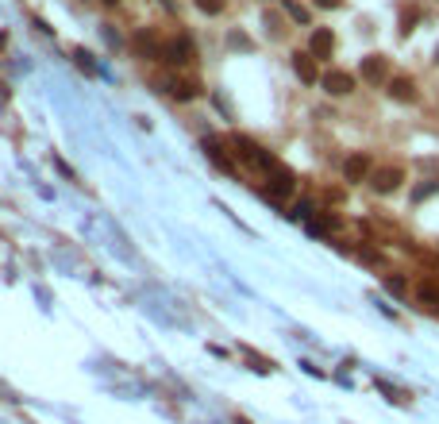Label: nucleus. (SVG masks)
<instances>
[{"label":"nucleus","instance_id":"f257e3e1","mask_svg":"<svg viewBox=\"0 0 439 424\" xmlns=\"http://www.w3.org/2000/svg\"><path fill=\"white\" fill-rule=\"evenodd\" d=\"M232 147H235V158H243V162H251V166L266 170V174H270L273 166H282L278 158H273V155H266V150L258 147L254 139H247V135H235V139H232Z\"/></svg>","mask_w":439,"mask_h":424},{"label":"nucleus","instance_id":"f03ea898","mask_svg":"<svg viewBox=\"0 0 439 424\" xmlns=\"http://www.w3.org/2000/svg\"><path fill=\"white\" fill-rule=\"evenodd\" d=\"M401 181H405V170L401 166H381V170H374L370 174V189L374 193H393V189H401Z\"/></svg>","mask_w":439,"mask_h":424},{"label":"nucleus","instance_id":"7ed1b4c3","mask_svg":"<svg viewBox=\"0 0 439 424\" xmlns=\"http://www.w3.org/2000/svg\"><path fill=\"white\" fill-rule=\"evenodd\" d=\"M293 186H297V178H293V170H285V166H273V170H270V186H266V193H270L273 201H285V197H293Z\"/></svg>","mask_w":439,"mask_h":424},{"label":"nucleus","instance_id":"20e7f679","mask_svg":"<svg viewBox=\"0 0 439 424\" xmlns=\"http://www.w3.org/2000/svg\"><path fill=\"white\" fill-rule=\"evenodd\" d=\"M162 89H166L174 100H196L201 97V81H193V78H162Z\"/></svg>","mask_w":439,"mask_h":424},{"label":"nucleus","instance_id":"39448f33","mask_svg":"<svg viewBox=\"0 0 439 424\" xmlns=\"http://www.w3.org/2000/svg\"><path fill=\"white\" fill-rule=\"evenodd\" d=\"M196 58V50H193V43L181 35V39H174V43H166V50H162V62H170V66H189V62Z\"/></svg>","mask_w":439,"mask_h":424},{"label":"nucleus","instance_id":"423d86ee","mask_svg":"<svg viewBox=\"0 0 439 424\" xmlns=\"http://www.w3.org/2000/svg\"><path fill=\"white\" fill-rule=\"evenodd\" d=\"M320 85H324L328 97H347V93L354 89V78L351 74H343V69H328V74L320 78Z\"/></svg>","mask_w":439,"mask_h":424},{"label":"nucleus","instance_id":"0eeeda50","mask_svg":"<svg viewBox=\"0 0 439 424\" xmlns=\"http://www.w3.org/2000/svg\"><path fill=\"white\" fill-rule=\"evenodd\" d=\"M370 174H374V162H370V155H362V150L343 162V178L347 181H370Z\"/></svg>","mask_w":439,"mask_h":424},{"label":"nucleus","instance_id":"6e6552de","mask_svg":"<svg viewBox=\"0 0 439 424\" xmlns=\"http://www.w3.org/2000/svg\"><path fill=\"white\" fill-rule=\"evenodd\" d=\"M293 74L304 81V85H316L320 81V69H316V58L308 54V50H297L293 54Z\"/></svg>","mask_w":439,"mask_h":424},{"label":"nucleus","instance_id":"1a4fd4ad","mask_svg":"<svg viewBox=\"0 0 439 424\" xmlns=\"http://www.w3.org/2000/svg\"><path fill=\"white\" fill-rule=\"evenodd\" d=\"M385 78H390V62L381 58V54H366V58H362V81L381 85Z\"/></svg>","mask_w":439,"mask_h":424},{"label":"nucleus","instance_id":"9d476101","mask_svg":"<svg viewBox=\"0 0 439 424\" xmlns=\"http://www.w3.org/2000/svg\"><path fill=\"white\" fill-rule=\"evenodd\" d=\"M332 50H335V35L328 27H316L313 39H308V54L320 62V58H332Z\"/></svg>","mask_w":439,"mask_h":424},{"label":"nucleus","instance_id":"9b49d317","mask_svg":"<svg viewBox=\"0 0 439 424\" xmlns=\"http://www.w3.org/2000/svg\"><path fill=\"white\" fill-rule=\"evenodd\" d=\"M390 97L401 100V104H412V100H416V85H412L409 78H393L390 81Z\"/></svg>","mask_w":439,"mask_h":424},{"label":"nucleus","instance_id":"f8f14e48","mask_svg":"<svg viewBox=\"0 0 439 424\" xmlns=\"http://www.w3.org/2000/svg\"><path fill=\"white\" fill-rule=\"evenodd\" d=\"M205 155L212 158L216 166L224 170V174H235V162H232V158H227V150L220 147V143H216V139H205Z\"/></svg>","mask_w":439,"mask_h":424},{"label":"nucleus","instance_id":"ddd939ff","mask_svg":"<svg viewBox=\"0 0 439 424\" xmlns=\"http://www.w3.org/2000/svg\"><path fill=\"white\" fill-rule=\"evenodd\" d=\"M416 301L420 305H428V309H439V282L436 278H424L416 286Z\"/></svg>","mask_w":439,"mask_h":424},{"label":"nucleus","instance_id":"4468645a","mask_svg":"<svg viewBox=\"0 0 439 424\" xmlns=\"http://www.w3.org/2000/svg\"><path fill=\"white\" fill-rule=\"evenodd\" d=\"M416 23H420V8H405V12H401V39H409L412 31H416Z\"/></svg>","mask_w":439,"mask_h":424},{"label":"nucleus","instance_id":"2eb2a0df","mask_svg":"<svg viewBox=\"0 0 439 424\" xmlns=\"http://www.w3.org/2000/svg\"><path fill=\"white\" fill-rule=\"evenodd\" d=\"M193 4L205 12V16H220V12L227 8V0H193Z\"/></svg>","mask_w":439,"mask_h":424},{"label":"nucleus","instance_id":"dca6fc26","mask_svg":"<svg viewBox=\"0 0 439 424\" xmlns=\"http://www.w3.org/2000/svg\"><path fill=\"white\" fill-rule=\"evenodd\" d=\"M431 193H439V181H424V186L412 189V201H428Z\"/></svg>","mask_w":439,"mask_h":424},{"label":"nucleus","instance_id":"f3484780","mask_svg":"<svg viewBox=\"0 0 439 424\" xmlns=\"http://www.w3.org/2000/svg\"><path fill=\"white\" fill-rule=\"evenodd\" d=\"M285 12H289V16H293L297 23H308V8H301L297 0H285Z\"/></svg>","mask_w":439,"mask_h":424},{"label":"nucleus","instance_id":"a211bd4d","mask_svg":"<svg viewBox=\"0 0 439 424\" xmlns=\"http://www.w3.org/2000/svg\"><path fill=\"white\" fill-rule=\"evenodd\" d=\"M385 289H390V293H405V282H401V278H385Z\"/></svg>","mask_w":439,"mask_h":424},{"label":"nucleus","instance_id":"6ab92c4d","mask_svg":"<svg viewBox=\"0 0 439 424\" xmlns=\"http://www.w3.org/2000/svg\"><path fill=\"white\" fill-rule=\"evenodd\" d=\"M74 58H78V66H81V69H93V58H89L85 50H78V54H74Z\"/></svg>","mask_w":439,"mask_h":424},{"label":"nucleus","instance_id":"aec40b11","mask_svg":"<svg viewBox=\"0 0 439 424\" xmlns=\"http://www.w3.org/2000/svg\"><path fill=\"white\" fill-rule=\"evenodd\" d=\"M343 0H316V8H339Z\"/></svg>","mask_w":439,"mask_h":424},{"label":"nucleus","instance_id":"412c9836","mask_svg":"<svg viewBox=\"0 0 439 424\" xmlns=\"http://www.w3.org/2000/svg\"><path fill=\"white\" fill-rule=\"evenodd\" d=\"M436 62H439V47H436Z\"/></svg>","mask_w":439,"mask_h":424},{"label":"nucleus","instance_id":"4be33fe9","mask_svg":"<svg viewBox=\"0 0 439 424\" xmlns=\"http://www.w3.org/2000/svg\"><path fill=\"white\" fill-rule=\"evenodd\" d=\"M104 4H116V0H104Z\"/></svg>","mask_w":439,"mask_h":424}]
</instances>
